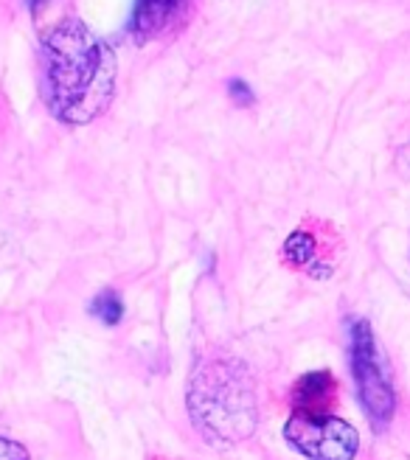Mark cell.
I'll return each mask as SVG.
<instances>
[{
  "mask_svg": "<svg viewBox=\"0 0 410 460\" xmlns=\"http://www.w3.org/2000/svg\"><path fill=\"white\" fill-rule=\"evenodd\" d=\"M40 51L42 90L54 119L71 127L96 121L116 90V51L76 17L49 29Z\"/></svg>",
  "mask_w": 410,
  "mask_h": 460,
  "instance_id": "obj_1",
  "label": "cell"
},
{
  "mask_svg": "<svg viewBox=\"0 0 410 460\" xmlns=\"http://www.w3.org/2000/svg\"><path fill=\"white\" fill-rule=\"evenodd\" d=\"M189 407L194 427L214 444L247 438L256 427L254 385L239 362H209L194 374Z\"/></svg>",
  "mask_w": 410,
  "mask_h": 460,
  "instance_id": "obj_2",
  "label": "cell"
},
{
  "mask_svg": "<svg viewBox=\"0 0 410 460\" xmlns=\"http://www.w3.org/2000/svg\"><path fill=\"white\" fill-rule=\"evenodd\" d=\"M352 371L362 407L369 410L371 421L377 427L388 424L397 410V396H394L388 367H385L374 332L366 320H354L352 323Z\"/></svg>",
  "mask_w": 410,
  "mask_h": 460,
  "instance_id": "obj_3",
  "label": "cell"
},
{
  "mask_svg": "<svg viewBox=\"0 0 410 460\" xmlns=\"http://www.w3.org/2000/svg\"><path fill=\"white\" fill-rule=\"evenodd\" d=\"M287 441L309 460H354L360 449L357 429L343 419L292 416L284 427Z\"/></svg>",
  "mask_w": 410,
  "mask_h": 460,
  "instance_id": "obj_4",
  "label": "cell"
},
{
  "mask_svg": "<svg viewBox=\"0 0 410 460\" xmlns=\"http://www.w3.org/2000/svg\"><path fill=\"white\" fill-rule=\"evenodd\" d=\"M337 404V382L329 371H315L295 382L292 412L301 419H326Z\"/></svg>",
  "mask_w": 410,
  "mask_h": 460,
  "instance_id": "obj_5",
  "label": "cell"
},
{
  "mask_svg": "<svg viewBox=\"0 0 410 460\" xmlns=\"http://www.w3.org/2000/svg\"><path fill=\"white\" fill-rule=\"evenodd\" d=\"M186 0H135L129 17V34L138 42H149L152 37L164 34L169 22L180 14Z\"/></svg>",
  "mask_w": 410,
  "mask_h": 460,
  "instance_id": "obj_6",
  "label": "cell"
},
{
  "mask_svg": "<svg viewBox=\"0 0 410 460\" xmlns=\"http://www.w3.org/2000/svg\"><path fill=\"white\" fill-rule=\"evenodd\" d=\"M315 250H317V244H315V239L307 234V230H295V234L287 239V244H284V252H287V259L295 264V267H307V264H312L315 261Z\"/></svg>",
  "mask_w": 410,
  "mask_h": 460,
  "instance_id": "obj_7",
  "label": "cell"
},
{
  "mask_svg": "<svg viewBox=\"0 0 410 460\" xmlns=\"http://www.w3.org/2000/svg\"><path fill=\"white\" fill-rule=\"evenodd\" d=\"M90 314L99 317L102 323H107V326H116L119 320L124 317V304H121V297L116 292L107 289V292L96 295V301L90 304Z\"/></svg>",
  "mask_w": 410,
  "mask_h": 460,
  "instance_id": "obj_8",
  "label": "cell"
},
{
  "mask_svg": "<svg viewBox=\"0 0 410 460\" xmlns=\"http://www.w3.org/2000/svg\"><path fill=\"white\" fill-rule=\"evenodd\" d=\"M0 460H29V455L20 444H14L9 438H0Z\"/></svg>",
  "mask_w": 410,
  "mask_h": 460,
  "instance_id": "obj_9",
  "label": "cell"
},
{
  "mask_svg": "<svg viewBox=\"0 0 410 460\" xmlns=\"http://www.w3.org/2000/svg\"><path fill=\"white\" fill-rule=\"evenodd\" d=\"M231 93H234V96H239L236 102H250V90H247L242 82H231Z\"/></svg>",
  "mask_w": 410,
  "mask_h": 460,
  "instance_id": "obj_10",
  "label": "cell"
}]
</instances>
